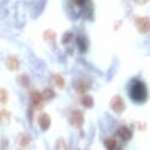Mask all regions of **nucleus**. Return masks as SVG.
<instances>
[{
	"mask_svg": "<svg viewBox=\"0 0 150 150\" xmlns=\"http://www.w3.org/2000/svg\"><path fill=\"white\" fill-rule=\"evenodd\" d=\"M146 96H148V92H146V88H145L144 83H142L139 81H136L132 84L131 89H130L131 99L137 102V103H143V102H145Z\"/></svg>",
	"mask_w": 150,
	"mask_h": 150,
	"instance_id": "f257e3e1",
	"label": "nucleus"
},
{
	"mask_svg": "<svg viewBox=\"0 0 150 150\" xmlns=\"http://www.w3.org/2000/svg\"><path fill=\"white\" fill-rule=\"evenodd\" d=\"M110 106L111 109L114 110L116 114H122L125 109V103H124V99L121 97V96H115L111 98V102H110Z\"/></svg>",
	"mask_w": 150,
	"mask_h": 150,
	"instance_id": "f03ea898",
	"label": "nucleus"
},
{
	"mask_svg": "<svg viewBox=\"0 0 150 150\" xmlns=\"http://www.w3.org/2000/svg\"><path fill=\"white\" fill-rule=\"evenodd\" d=\"M136 27L141 33H146L150 31V20L145 17H138L136 18Z\"/></svg>",
	"mask_w": 150,
	"mask_h": 150,
	"instance_id": "7ed1b4c3",
	"label": "nucleus"
},
{
	"mask_svg": "<svg viewBox=\"0 0 150 150\" xmlns=\"http://www.w3.org/2000/svg\"><path fill=\"white\" fill-rule=\"evenodd\" d=\"M70 123L76 127V128H81L84 123V116L81 111H73L71 116H70Z\"/></svg>",
	"mask_w": 150,
	"mask_h": 150,
	"instance_id": "20e7f679",
	"label": "nucleus"
},
{
	"mask_svg": "<svg viewBox=\"0 0 150 150\" xmlns=\"http://www.w3.org/2000/svg\"><path fill=\"white\" fill-rule=\"evenodd\" d=\"M38 125L43 131H46L51 125V117L45 112H42L38 117Z\"/></svg>",
	"mask_w": 150,
	"mask_h": 150,
	"instance_id": "39448f33",
	"label": "nucleus"
},
{
	"mask_svg": "<svg viewBox=\"0 0 150 150\" xmlns=\"http://www.w3.org/2000/svg\"><path fill=\"white\" fill-rule=\"evenodd\" d=\"M5 65H6V67H7L10 71H16V70L19 69L20 63H19V60H18L17 57H14V56H8V57L6 58Z\"/></svg>",
	"mask_w": 150,
	"mask_h": 150,
	"instance_id": "423d86ee",
	"label": "nucleus"
},
{
	"mask_svg": "<svg viewBox=\"0 0 150 150\" xmlns=\"http://www.w3.org/2000/svg\"><path fill=\"white\" fill-rule=\"evenodd\" d=\"M50 84L57 89H63L65 85V81L64 78L60 76V74H53L50 79Z\"/></svg>",
	"mask_w": 150,
	"mask_h": 150,
	"instance_id": "0eeeda50",
	"label": "nucleus"
},
{
	"mask_svg": "<svg viewBox=\"0 0 150 150\" xmlns=\"http://www.w3.org/2000/svg\"><path fill=\"white\" fill-rule=\"evenodd\" d=\"M74 88H76V90L81 93H85L86 91H89L90 89V84L85 81V79H78L76 81V83H74Z\"/></svg>",
	"mask_w": 150,
	"mask_h": 150,
	"instance_id": "6e6552de",
	"label": "nucleus"
},
{
	"mask_svg": "<svg viewBox=\"0 0 150 150\" xmlns=\"http://www.w3.org/2000/svg\"><path fill=\"white\" fill-rule=\"evenodd\" d=\"M30 98H31L32 104L35 105V106H38V105L42 104V102H43V95H42V92H39L38 90H33V91L31 92V95H30Z\"/></svg>",
	"mask_w": 150,
	"mask_h": 150,
	"instance_id": "1a4fd4ad",
	"label": "nucleus"
},
{
	"mask_svg": "<svg viewBox=\"0 0 150 150\" xmlns=\"http://www.w3.org/2000/svg\"><path fill=\"white\" fill-rule=\"evenodd\" d=\"M118 136H120L122 139H124V141H129V139L132 137V132H131V130H130L129 128H127V127H121V128L118 129Z\"/></svg>",
	"mask_w": 150,
	"mask_h": 150,
	"instance_id": "9d476101",
	"label": "nucleus"
},
{
	"mask_svg": "<svg viewBox=\"0 0 150 150\" xmlns=\"http://www.w3.org/2000/svg\"><path fill=\"white\" fill-rule=\"evenodd\" d=\"M11 120V114L5 110V109H1L0 110V123H8Z\"/></svg>",
	"mask_w": 150,
	"mask_h": 150,
	"instance_id": "9b49d317",
	"label": "nucleus"
},
{
	"mask_svg": "<svg viewBox=\"0 0 150 150\" xmlns=\"http://www.w3.org/2000/svg\"><path fill=\"white\" fill-rule=\"evenodd\" d=\"M30 142H31V137H30L28 135H26V134H21V135L18 137V143H19L21 146L28 145Z\"/></svg>",
	"mask_w": 150,
	"mask_h": 150,
	"instance_id": "f8f14e48",
	"label": "nucleus"
},
{
	"mask_svg": "<svg viewBox=\"0 0 150 150\" xmlns=\"http://www.w3.org/2000/svg\"><path fill=\"white\" fill-rule=\"evenodd\" d=\"M82 104H83L85 108L90 109V108L93 106V98H92L91 96H89V95H85V96L82 98Z\"/></svg>",
	"mask_w": 150,
	"mask_h": 150,
	"instance_id": "ddd939ff",
	"label": "nucleus"
},
{
	"mask_svg": "<svg viewBox=\"0 0 150 150\" xmlns=\"http://www.w3.org/2000/svg\"><path fill=\"white\" fill-rule=\"evenodd\" d=\"M104 145H105L106 150H115V148H116V141L114 138L109 137V138H106L104 141Z\"/></svg>",
	"mask_w": 150,
	"mask_h": 150,
	"instance_id": "4468645a",
	"label": "nucleus"
},
{
	"mask_svg": "<svg viewBox=\"0 0 150 150\" xmlns=\"http://www.w3.org/2000/svg\"><path fill=\"white\" fill-rule=\"evenodd\" d=\"M7 99H8V92L4 88H0V104H5Z\"/></svg>",
	"mask_w": 150,
	"mask_h": 150,
	"instance_id": "2eb2a0df",
	"label": "nucleus"
},
{
	"mask_svg": "<svg viewBox=\"0 0 150 150\" xmlns=\"http://www.w3.org/2000/svg\"><path fill=\"white\" fill-rule=\"evenodd\" d=\"M17 81H18V83H19L21 86H27V85L30 84V78L26 76V74H21V76H19V77L17 78Z\"/></svg>",
	"mask_w": 150,
	"mask_h": 150,
	"instance_id": "dca6fc26",
	"label": "nucleus"
},
{
	"mask_svg": "<svg viewBox=\"0 0 150 150\" xmlns=\"http://www.w3.org/2000/svg\"><path fill=\"white\" fill-rule=\"evenodd\" d=\"M42 95H43V99H47V100L49 99H52L54 97V92L51 89H45Z\"/></svg>",
	"mask_w": 150,
	"mask_h": 150,
	"instance_id": "f3484780",
	"label": "nucleus"
},
{
	"mask_svg": "<svg viewBox=\"0 0 150 150\" xmlns=\"http://www.w3.org/2000/svg\"><path fill=\"white\" fill-rule=\"evenodd\" d=\"M54 38H56V33L51 30H47L44 33V39L47 40V42H52V40H54Z\"/></svg>",
	"mask_w": 150,
	"mask_h": 150,
	"instance_id": "a211bd4d",
	"label": "nucleus"
},
{
	"mask_svg": "<svg viewBox=\"0 0 150 150\" xmlns=\"http://www.w3.org/2000/svg\"><path fill=\"white\" fill-rule=\"evenodd\" d=\"M77 42H78V46L81 47V50H82V51H84V50L86 49V44H85V40L82 38V37H79Z\"/></svg>",
	"mask_w": 150,
	"mask_h": 150,
	"instance_id": "6ab92c4d",
	"label": "nucleus"
},
{
	"mask_svg": "<svg viewBox=\"0 0 150 150\" xmlns=\"http://www.w3.org/2000/svg\"><path fill=\"white\" fill-rule=\"evenodd\" d=\"M71 38H72V34H71L70 32H67V33H65V34L63 35V40H62V43H63V44H66V43L70 42Z\"/></svg>",
	"mask_w": 150,
	"mask_h": 150,
	"instance_id": "aec40b11",
	"label": "nucleus"
},
{
	"mask_svg": "<svg viewBox=\"0 0 150 150\" xmlns=\"http://www.w3.org/2000/svg\"><path fill=\"white\" fill-rule=\"evenodd\" d=\"M73 1L76 3V4H78V5H83L85 3V0H73Z\"/></svg>",
	"mask_w": 150,
	"mask_h": 150,
	"instance_id": "412c9836",
	"label": "nucleus"
},
{
	"mask_svg": "<svg viewBox=\"0 0 150 150\" xmlns=\"http://www.w3.org/2000/svg\"><path fill=\"white\" fill-rule=\"evenodd\" d=\"M145 1H148V0H138V3H145Z\"/></svg>",
	"mask_w": 150,
	"mask_h": 150,
	"instance_id": "4be33fe9",
	"label": "nucleus"
}]
</instances>
